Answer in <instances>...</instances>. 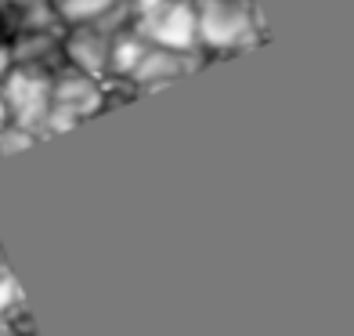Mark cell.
I'll use <instances>...</instances> for the list:
<instances>
[{
	"label": "cell",
	"instance_id": "6da1fadb",
	"mask_svg": "<svg viewBox=\"0 0 354 336\" xmlns=\"http://www.w3.org/2000/svg\"><path fill=\"white\" fill-rule=\"evenodd\" d=\"M196 47L206 58H232L264 40V22L253 0H192Z\"/></svg>",
	"mask_w": 354,
	"mask_h": 336
},
{
	"label": "cell",
	"instance_id": "7a4b0ae2",
	"mask_svg": "<svg viewBox=\"0 0 354 336\" xmlns=\"http://www.w3.org/2000/svg\"><path fill=\"white\" fill-rule=\"evenodd\" d=\"M0 98L8 109V123L22 127L40 141V123L51 112V73L33 66H11L0 76Z\"/></svg>",
	"mask_w": 354,
	"mask_h": 336
},
{
	"label": "cell",
	"instance_id": "3957f363",
	"mask_svg": "<svg viewBox=\"0 0 354 336\" xmlns=\"http://www.w3.org/2000/svg\"><path fill=\"white\" fill-rule=\"evenodd\" d=\"M131 29L159 51L188 55L196 51V11L192 0H159V4L131 15Z\"/></svg>",
	"mask_w": 354,
	"mask_h": 336
},
{
	"label": "cell",
	"instance_id": "277c9868",
	"mask_svg": "<svg viewBox=\"0 0 354 336\" xmlns=\"http://www.w3.org/2000/svg\"><path fill=\"white\" fill-rule=\"evenodd\" d=\"M116 33H105L98 22L62 29V66H69L84 76H94L105 84L109 76V47Z\"/></svg>",
	"mask_w": 354,
	"mask_h": 336
},
{
	"label": "cell",
	"instance_id": "5b68a950",
	"mask_svg": "<svg viewBox=\"0 0 354 336\" xmlns=\"http://www.w3.org/2000/svg\"><path fill=\"white\" fill-rule=\"evenodd\" d=\"M51 105L66 109L69 116H76L80 123L98 116V112L109 109V98H105V84L94 76H84L69 66H58L51 73Z\"/></svg>",
	"mask_w": 354,
	"mask_h": 336
},
{
	"label": "cell",
	"instance_id": "8992f818",
	"mask_svg": "<svg viewBox=\"0 0 354 336\" xmlns=\"http://www.w3.org/2000/svg\"><path fill=\"white\" fill-rule=\"evenodd\" d=\"M47 29H62L51 11V0H0V40L47 33Z\"/></svg>",
	"mask_w": 354,
	"mask_h": 336
},
{
	"label": "cell",
	"instance_id": "52a82bcc",
	"mask_svg": "<svg viewBox=\"0 0 354 336\" xmlns=\"http://www.w3.org/2000/svg\"><path fill=\"white\" fill-rule=\"evenodd\" d=\"M145 51H149V44H145L131 26L120 29V33L112 37V47H109V76L105 80L109 84H127Z\"/></svg>",
	"mask_w": 354,
	"mask_h": 336
},
{
	"label": "cell",
	"instance_id": "ba28073f",
	"mask_svg": "<svg viewBox=\"0 0 354 336\" xmlns=\"http://www.w3.org/2000/svg\"><path fill=\"white\" fill-rule=\"evenodd\" d=\"M112 4H116V0H51V11H55L58 26L69 29V26L98 22Z\"/></svg>",
	"mask_w": 354,
	"mask_h": 336
},
{
	"label": "cell",
	"instance_id": "9c48e42d",
	"mask_svg": "<svg viewBox=\"0 0 354 336\" xmlns=\"http://www.w3.org/2000/svg\"><path fill=\"white\" fill-rule=\"evenodd\" d=\"M29 145H37V138L29 134V131H22V127H11V123L0 127V159L22 152V149H29Z\"/></svg>",
	"mask_w": 354,
	"mask_h": 336
},
{
	"label": "cell",
	"instance_id": "30bf717a",
	"mask_svg": "<svg viewBox=\"0 0 354 336\" xmlns=\"http://www.w3.org/2000/svg\"><path fill=\"white\" fill-rule=\"evenodd\" d=\"M19 304H22V293H19V286H15L11 271H4V275H0V315L15 311Z\"/></svg>",
	"mask_w": 354,
	"mask_h": 336
},
{
	"label": "cell",
	"instance_id": "8fae6325",
	"mask_svg": "<svg viewBox=\"0 0 354 336\" xmlns=\"http://www.w3.org/2000/svg\"><path fill=\"white\" fill-rule=\"evenodd\" d=\"M0 336H26L22 329H19V322H15V315L8 311V315H0Z\"/></svg>",
	"mask_w": 354,
	"mask_h": 336
},
{
	"label": "cell",
	"instance_id": "7c38bea8",
	"mask_svg": "<svg viewBox=\"0 0 354 336\" xmlns=\"http://www.w3.org/2000/svg\"><path fill=\"white\" fill-rule=\"evenodd\" d=\"M8 123V109H4V98H0V127Z\"/></svg>",
	"mask_w": 354,
	"mask_h": 336
}]
</instances>
